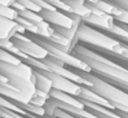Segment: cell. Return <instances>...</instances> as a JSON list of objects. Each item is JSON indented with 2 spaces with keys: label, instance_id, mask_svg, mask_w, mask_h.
I'll return each instance as SVG.
<instances>
[{
  "label": "cell",
  "instance_id": "cell-28",
  "mask_svg": "<svg viewBox=\"0 0 128 118\" xmlns=\"http://www.w3.org/2000/svg\"><path fill=\"white\" fill-rule=\"evenodd\" d=\"M114 18H115V20L117 22H122V24L128 25V11L127 10H124V9H122V14H120L119 16H117V17H114Z\"/></svg>",
  "mask_w": 128,
  "mask_h": 118
},
{
  "label": "cell",
  "instance_id": "cell-17",
  "mask_svg": "<svg viewBox=\"0 0 128 118\" xmlns=\"http://www.w3.org/2000/svg\"><path fill=\"white\" fill-rule=\"evenodd\" d=\"M97 8H99L101 11H104V14H108V15H111L114 17H117L122 14V9L117 7L116 4H114L112 2H110L109 0H99L98 2L93 4Z\"/></svg>",
  "mask_w": 128,
  "mask_h": 118
},
{
  "label": "cell",
  "instance_id": "cell-15",
  "mask_svg": "<svg viewBox=\"0 0 128 118\" xmlns=\"http://www.w3.org/2000/svg\"><path fill=\"white\" fill-rule=\"evenodd\" d=\"M66 4H68L71 8V12L80 16L82 19L89 17L91 15V10L86 6V0H64Z\"/></svg>",
  "mask_w": 128,
  "mask_h": 118
},
{
  "label": "cell",
  "instance_id": "cell-38",
  "mask_svg": "<svg viewBox=\"0 0 128 118\" xmlns=\"http://www.w3.org/2000/svg\"><path fill=\"white\" fill-rule=\"evenodd\" d=\"M0 118H1V116H0Z\"/></svg>",
  "mask_w": 128,
  "mask_h": 118
},
{
  "label": "cell",
  "instance_id": "cell-10",
  "mask_svg": "<svg viewBox=\"0 0 128 118\" xmlns=\"http://www.w3.org/2000/svg\"><path fill=\"white\" fill-rule=\"evenodd\" d=\"M0 94L10 99V100L20 101V102H25V104L30 102L32 98H33V97L16 89L9 82H0Z\"/></svg>",
  "mask_w": 128,
  "mask_h": 118
},
{
  "label": "cell",
  "instance_id": "cell-20",
  "mask_svg": "<svg viewBox=\"0 0 128 118\" xmlns=\"http://www.w3.org/2000/svg\"><path fill=\"white\" fill-rule=\"evenodd\" d=\"M0 61L6 63H10V64H22V61L18 56L6 51V50L1 48V47H0Z\"/></svg>",
  "mask_w": 128,
  "mask_h": 118
},
{
  "label": "cell",
  "instance_id": "cell-21",
  "mask_svg": "<svg viewBox=\"0 0 128 118\" xmlns=\"http://www.w3.org/2000/svg\"><path fill=\"white\" fill-rule=\"evenodd\" d=\"M0 16L9 18V19H11V20H16L19 17V12H18L16 9H14L12 7L0 4Z\"/></svg>",
  "mask_w": 128,
  "mask_h": 118
},
{
  "label": "cell",
  "instance_id": "cell-4",
  "mask_svg": "<svg viewBox=\"0 0 128 118\" xmlns=\"http://www.w3.org/2000/svg\"><path fill=\"white\" fill-rule=\"evenodd\" d=\"M32 40H34L35 42H37L38 44L42 45L43 47H45V48L47 50V52H48V56H53V58H58V60L62 61L65 65H68L70 68H75V69L82 70V71L91 72V68L89 66L86 62H83L81 58L75 56L74 54L68 53V52H65V51H63V50L56 47L53 43H51L48 40H46V38L37 36V37H33Z\"/></svg>",
  "mask_w": 128,
  "mask_h": 118
},
{
  "label": "cell",
  "instance_id": "cell-12",
  "mask_svg": "<svg viewBox=\"0 0 128 118\" xmlns=\"http://www.w3.org/2000/svg\"><path fill=\"white\" fill-rule=\"evenodd\" d=\"M9 83L19 91L24 92V94H28L30 97H34L36 94V86L32 80L25 78H20V76H14V78H9Z\"/></svg>",
  "mask_w": 128,
  "mask_h": 118
},
{
  "label": "cell",
  "instance_id": "cell-13",
  "mask_svg": "<svg viewBox=\"0 0 128 118\" xmlns=\"http://www.w3.org/2000/svg\"><path fill=\"white\" fill-rule=\"evenodd\" d=\"M50 94H51L52 98L58 99V100L62 101V102L68 104V105H71V106H73V107H76V108H86L83 104L80 101L79 98H76V97L72 96V94H70L63 92V91H61V90L54 89V88H53V89L51 90V92H50Z\"/></svg>",
  "mask_w": 128,
  "mask_h": 118
},
{
  "label": "cell",
  "instance_id": "cell-7",
  "mask_svg": "<svg viewBox=\"0 0 128 118\" xmlns=\"http://www.w3.org/2000/svg\"><path fill=\"white\" fill-rule=\"evenodd\" d=\"M14 42V44L18 47L22 52H24L25 54L32 56L34 58L37 60H43L46 58L48 56V52L45 47H43L40 44H38L37 42H35L34 40H16V38H11Z\"/></svg>",
  "mask_w": 128,
  "mask_h": 118
},
{
  "label": "cell",
  "instance_id": "cell-1",
  "mask_svg": "<svg viewBox=\"0 0 128 118\" xmlns=\"http://www.w3.org/2000/svg\"><path fill=\"white\" fill-rule=\"evenodd\" d=\"M72 54L86 62L91 68V72L97 74L98 76L115 79L128 83V69L122 64H118L101 54L79 44L75 45Z\"/></svg>",
  "mask_w": 128,
  "mask_h": 118
},
{
  "label": "cell",
  "instance_id": "cell-35",
  "mask_svg": "<svg viewBox=\"0 0 128 118\" xmlns=\"http://www.w3.org/2000/svg\"><path fill=\"white\" fill-rule=\"evenodd\" d=\"M0 82H9V80H8V78H6L4 76L0 74Z\"/></svg>",
  "mask_w": 128,
  "mask_h": 118
},
{
  "label": "cell",
  "instance_id": "cell-5",
  "mask_svg": "<svg viewBox=\"0 0 128 118\" xmlns=\"http://www.w3.org/2000/svg\"><path fill=\"white\" fill-rule=\"evenodd\" d=\"M38 71H40L43 74H45L46 76H48V78L51 79L52 82H53L54 89L61 90V91L70 94L74 97H78L81 94L82 86L79 84V83L74 82V81L70 80V79H68V78H64V76L55 73V72L48 71V70H38Z\"/></svg>",
  "mask_w": 128,
  "mask_h": 118
},
{
  "label": "cell",
  "instance_id": "cell-24",
  "mask_svg": "<svg viewBox=\"0 0 128 118\" xmlns=\"http://www.w3.org/2000/svg\"><path fill=\"white\" fill-rule=\"evenodd\" d=\"M0 116H1V118H27L20 115L19 112H15V110L8 109V108L1 107V106H0Z\"/></svg>",
  "mask_w": 128,
  "mask_h": 118
},
{
  "label": "cell",
  "instance_id": "cell-14",
  "mask_svg": "<svg viewBox=\"0 0 128 118\" xmlns=\"http://www.w3.org/2000/svg\"><path fill=\"white\" fill-rule=\"evenodd\" d=\"M17 25L16 20L0 16V38H12L17 33Z\"/></svg>",
  "mask_w": 128,
  "mask_h": 118
},
{
  "label": "cell",
  "instance_id": "cell-37",
  "mask_svg": "<svg viewBox=\"0 0 128 118\" xmlns=\"http://www.w3.org/2000/svg\"><path fill=\"white\" fill-rule=\"evenodd\" d=\"M99 0H86V2H90V4H96V2H98Z\"/></svg>",
  "mask_w": 128,
  "mask_h": 118
},
{
  "label": "cell",
  "instance_id": "cell-22",
  "mask_svg": "<svg viewBox=\"0 0 128 118\" xmlns=\"http://www.w3.org/2000/svg\"><path fill=\"white\" fill-rule=\"evenodd\" d=\"M16 22H17L18 24L22 25L28 33L33 34V35H37L38 34V28H37V26H36V24H34L33 22H30V20H28V19H26V18L20 17L19 16V17L16 19Z\"/></svg>",
  "mask_w": 128,
  "mask_h": 118
},
{
  "label": "cell",
  "instance_id": "cell-16",
  "mask_svg": "<svg viewBox=\"0 0 128 118\" xmlns=\"http://www.w3.org/2000/svg\"><path fill=\"white\" fill-rule=\"evenodd\" d=\"M34 76L36 78L35 81L36 89L50 94L51 90L53 89V82H52L51 79L48 76H46L45 74H43L40 71H38L37 69H34Z\"/></svg>",
  "mask_w": 128,
  "mask_h": 118
},
{
  "label": "cell",
  "instance_id": "cell-8",
  "mask_svg": "<svg viewBox=\"0 0 128 118\" xmlns=\"http://www.w3.org/2000/svg\"><path fill=\"white\" fill-rule=\"evenodd\" d=\"M40 14L44 18V20L50 22L52 26H61V27H66V28H71L73 26V22H74L73 18L68 12L58 10V9H54V10L43 9Z\"/></svg>",
  "mask_w": 128,
  "mask_h": 118
},
{
  "label": "cell",
  "instance_id": "cell-25",
  "mask_svg": "<svg viewBox=\"0 0 128 118\" xmlns=\"http://www.w3.org/2000/svg\"><path fill=\"white\" fill-rule=\"evenodd\" d=\"M47 2H50L51 4H53L56 9L58 10L65 11V12H71V8L68 4H66L64 2V0H46Z\"/></svg>",
  "mask_w": 128,
  "mask_h": 118
},
{
  "label": "cell",
  "instance_id": "cell-33",
  "mask_svg": "<svg viewBox=\"0 0 128 118\" xmlns=\"http://www.w3.org/2000/svg\"><path fill=\"white\" fill-rule=\"evenodd\" d=\"M22 116H25L27 118H43L40 116H36V115H34V114H30V112H25L24 114H22Z\"/></svg>",
  "mask_w": 128,
  "mask_h": 118
},
{
  "label": "cell",
  "instance_id": "cell-18",
  "mask_svg": "<svg viewBox=\"0 0 128 118\" xmlns=\"http://www.w3.org/2000/svg\"><path fill=\"white\" fill-rule=\"evenodd\" d=\"M12 102L15 104L17 107L22 108V110H25V112H30V114H34L36 115V116H44V115H46V110H45L44 107H40V106H36V105H33V104L28 102V104H25V102H20V101H14Z\"/></svg>",
  "mask_w": 128,
  "mask_h": 118
},
{
  "label": "cell",
  "instance_id": "cell-31",
  "mask_svg": "<svg viewBox=\"0 0 128 118\" xmlns=\"http://www.w3.org/2000/svg\"><path fill=\"white\" fill-rule=\"evenodd\" d=\"M15 1H16V0H0V4L11 7V6H12V4H14Z\"/></svg>",
  "mask_w": 128,
  "mask_h": 118
},
{
  "label": "cell",
  "instance_id": "cell-32",
  "mask_svg": "<svg viewBox=\"0 0 128 118\" xmlns=\"http://www.w3.org/2000/svg\"><path fill=\"white\" fill-rule=\"evenodd\" d=\"M26 28H25L22 25H20V24H18L17 25V33H19V34H26Z\"/></svg>",
  "mask_w": 128,
  "mask_h": 118
},
{
  "label": "cell",
  "instance_id": "cell-19",
  "mask_svg": "<svg viewBox=\"0 0 128 118\" xmlns=\"http://www.w3.org/2000/svg\"><path fill=\"white\" fill-rule=\"evenodd\" d=\"M36 26L38 28V34L37 36H40L43 38H50L54 34L55 29L50 22H47L46 20H42L40 22H36Z\"/></svg>",
  "mask_w": 128,
  "mask_h": 118
},
{
  "label": "cell",
  "instance_id": "cell-36",
  "mask_svg": "<svg viewBox=\"0 0 128 118\" xmlns=\"http://www.w3.org/2000/svg\"><path fill=\"white\" fill-rule=\"evenodd\" d=\"M119 24L122 25V27H125V28H126L127 30H128V25H126V24H122V22H119ZM125 43H127V44H128V40H125Z\"/></svg>",
  "mask_w": 128,
  "mask_h": 118
},
{
  "label": "cell",
  "instance_id": "cell-23",
  "mask_svg": "<svg viewBox=\"0 0 128 118\" xmlns=\"http://www.w3.org/2000/svg\"><path fill=\"white\" fill-rule=\"evenodd\" d=\"M19 16H20V17L26 18V19H28V20H30V22H33L34 24H36V22H42V20H44V18L42 17V15H40V12H35V11L28 10V9H25V10L20 11Z\"/></svg>",
  "mask_w": 128,
  "mask_h": 118
},
{
  "label": "cell",
  "instance_id": "cell-39",
  "mask_svg": "<svg viewBox=\"0 0 128 118\" xmlns=\"http://www.w3.org/2000/svg\"><path fill=\"white\" fill-rule=\"evenodd\" d=\"M0 40H1V38H0Z\"/></svg>",
  "mask_w": 128,
  "mask_h": 118
},
{
  "label": "cell",
  "instance_id": "cell-6",
  "mask_svg": "<svg viewBox=\"0 0 128 118\" xmlns=\"http://www.w3.org/2000/svg\"><path fill=\"white\" fill-rule=\"evenodd\" d=\"M0 74L8 79L14 78V76H20V78L32 80L34 83L36 81V78L34 76V68L24 62L22 64H10V63L0 61Z\"/></svg>",
  "mask_w": 128,
  "mask_h": 118
},
{
  "label": "cell",
  "instance_id": "cell-11",
  "mask_svg": "<svg viewBox=\"0 0 128 118\" xmlns=\"http://www.w3.org/2000/svg\"><path fill=\"white\" fill-rule=\"evenodd\" d=\"M78 98H81V99H84V100H88V101H91V102H94V104H98L100 106H104L106 108H109V109H112V110H116L114 105L108 101L107 99H104V97L99 96L98 94H96L94 91L90 89V88L86 87V86H82L81 88V94L78 96Z\"/></svg>",
  "mask_w": 128,
  "mask_h": 118
},
{
  "label": "cell",
  "instance_id": "cell-2",
  "mask_svg": "<svg viewBox=\"0 0 128 118\" xmlns=\"http://www.w3.org/2000/svg\"><path fill=\"white\" fill-rule=\"evenodd\" d=\"M72 70L75 73L86 78V80H89L92 83V86L89 88L92 91H94L96 94L104 97L111 104H122V105L128 106V92L109 83L108 81L104 80L102 78L98 76L97 74L92 73V72H86L82 70L75 69V68H72Z\"/></svg>",
  "mask_w": 128,
  "mask_h": 118
},
{
  "label": "cell",
  "instance_id": "cell-26",
  "mask_svg": "<svg viewBox=\"0 0 128 118\" xmlns=\"http://www.w3.org/2000/svg\"><path fill=\"white\" fill-rule=\"evenodd\" d=\"M18 1H19L26 9H28V10L35 11V12H40V11L43 10V9L40 8L38 4H36L33 0H18Z\"/></svg>",
  "mask_w": 128,
  "mask_h": 118
},
{
  "label": "cell",
  "instance_id": "cell-29",
  "mask_svg": "<svg viewBox=\"0 0 128 118\" xmlns=\"http://www.w3.org/2000/svg\"><path fill=\"white\" fill-rule=\"evenodd\" d=\"M109 1L112 2L114 4H116L119 8L128 11V0H109Z\"/></svg>",
  "mask_w": 128,
  "mask_h": 118
},
{
  "label": "cell",
  "instance_id": "cell-30",
  "mask_svg": "<svg viewBox=\"0 0 128 118\" xmlns=\"http://www.w3.org/2000/svg\"><path fill=\"white\" fill-rule=\"evenodd\" d=\"M11 7H12L14 9H16L18 12H20V11H22V10H25V9H26L22 4H20L19 1H18V0H16V1L12 4V6H11Z\"/></svg>",
  "mask_w": 128,
  "mask_h": 118
},
{
  "label": "cell",
  "instance_id": "cell-9",
  "mask_svg": "<svg viewBox=\"0 0 128 118\" xmlns=\"http://www.w3.org/2000/svg\"><path fill=\"white\" fill-rule=\"evenodd\" d=\"M86 24L90 25L92 27H97V28L101 29V30H110L112 29V27L115 26L116 20L114 18V16L108 15V14H104V15H94L91 14L89 17L82 19Z\"/></svg>",
  "mask_w": 128,
  "mask_h": 118
},
{
  "label": "cell",
  "instance_id": "cell-3",
  "mask_svg": "<svg viewBox=\"0 0 128 118\" xmlns=\"http://www.w3.org/2000/svg\"><path fill=\"white\" fill-rule=\"evenodd\" d=\"M78 38L79 42L89 44L97 50H106L110 53H117L122 46V42L119 40L98 30L84 22H81L78 29Z\"/></svg>",
  "mask_w": 128,
  "mask_h": 118
},
{
  "label": "cell",
  "instance_id": "cell-27",
  "mask_svg": "<svg viewBox=\"0 0 128 118\" xmlns=\"http://www.w3.org/2000/svg\"><path fill=\"white\" fill-rule=\"evenodd\" d=\"M46 101H47V99L43 98V97H40V96H34L30 100V104L36 105V106H40V107H44Z\"/></svg>",
  "mask_w": 128,
  "mask_h": 118
},
{
  "label": "cell",
  "instance_id": "cell-34",
  "mask_svg": "<svg viewBox=\"0 0 128 118\" xmlns=\"http://www.w3.org/2000/svg\"><path fill=\"white\" fill-rule=\"evenodd\" d=\"M118 60L122 61V66H125L126 69H128V61L127 60H122V58H118Z\"/></svg>",
  "mask_w": 128,
  "mask_h": 118
}]
</instances>
